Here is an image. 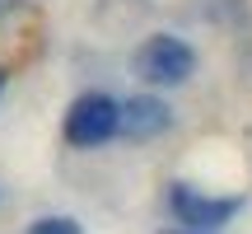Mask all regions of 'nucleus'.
<instances>
[{
	"label": "nucleus",
	"instance_id": "2",
	"mask_svg": "<svg viewBox=\"0 0 252 234\" xmlns=\"http://www.w3.org/2000/svg\"><path fill=\"white\" fill-rule=\"evenodd\" d=\"M65 141L75 145V150H94V145L112 141V136H122V103L108 99V94L89 89L80 94V99L65 108Z\"/></svg>",
	"mask_w": 252,
	"mask_h": 234
},
{
	"label": "nucleus",
	"instance_id": "4",
	"mask_svg": "<svg viewBox=\"0 0 252 234\" xmlns=\"http://www.w3.org/2000/svg\"><path fill=\"white\" fill-rule=\"evenodd\" d=\"M173 126V108L154 94H135L122 103V136L126 141H154Z\"/></svg>",
	"mask_w": 252,
	"mask_h": 234
},
{
	"label": "nucleus",
	"instance_id": "3",
	"mask_svg": "<svg viewBox=\"0 0 252 234\" xmlns=\"http://www.w3.org/2000/svg\"><path fill=\"white\" fill-rule=\"evenodd\" d=\"M168 211H173V220H178L182 230L215 234L243 211V197H210V192H196V188H187V183H173L168 188Z\"/></svg>",
	"mask_w": 252,
	"mask_h": 234
},
{
	"label": "nucleus",
	"instance_id": "5",
	"mask_svg": "<svg viewBox=\"0 0 252 234\" xmlns=\"http://www.w3.org/2000/svg\"><path fill=\"white\" fill-rule=\"evenodd\" d=\"M28 234H80V220L75 216H37Z\"/></svg>",
	"mask_w": 252,
	"mask_h": 234
},
{
	"label": "nucleus",
	"instance_id": "6",
	"mask_svg": "<svg viewBox=\"0 0 252 234\" xmlns=\"http://www.w3.org/2000/svg\"><path fill=\"white\" fill-rule=\"evenodd\" d=\"M163 234H206V230H182V225H178V230H163Z\"/></svg>",
	"mask_w": 252,
	"mask_h": 234
},
{
	"label": "nucleus",
	"instance_id": "1",
	"mask_svg": "<svg viewBox=\"0 0 252 234\" xmlns=\"http://www.w3.org/2000/svg\"><path fill=\"white\" fill-rule=\"evenodd\" d=\"M131 71L154 89H178V84H187L196 75V52H191V42H182L173 33H150L135 47Z\"/></svg>",
	"mask_w": 252,
	"mask_h": 234
}]
</instances>
